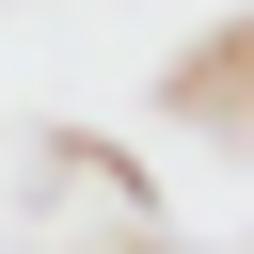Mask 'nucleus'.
<instances>
[{
    "mask_svg": "<svg viewBox=\"0 0 254 254\" xmlns=\"http://www.w3.org/2000/svg\"><path fill=\"white\" fill-rule=\"evenodd\" d=\"M175 95H190V111H206V127H222V111H238V32H206V48H190V64H175Z\"/></svg>",
    "mask_w": 254,
    "mask_h": 254,
    "instance_id": "f257e3e1",
    "label": "nucleus"
},
{
    "mask_svg": "<svg viewBox=\"0 0 254 254\" xmlns=\"http://www.w3.org/2000/svg\"><path fill=\"white\" fill-rule=\"evenodd\" d=\"M111 254H175V238H159V222H127V238H111Z\"/></svg>",
    "mask_w": 254,
    "mask_h": 254,
    "instance_id": "f03ea898",
    "label": "nucleus"
}]
</instances>
